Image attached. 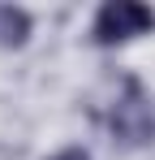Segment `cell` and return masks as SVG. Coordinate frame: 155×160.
<instances>
[{"instance_id":"cell-1","label":"cell","mask_w":155,"mask_h":160,"mask_svg":"<svg viewBox=\"0 0 155 160\" xmlns=\"http://www.w3.org/2000/svg\"><path fill=\"white\" fill-rule=\"evenodd\" d=\"M91 117L116 152H147L155 143V100L147 82L129 69L103 78L99 95L91 100Z\"/></svg>"},{"instance_id":"cell-2","label":"cell","mask_w":155,"mask_h":160,"mask_svg":"<svg viewBox=\"0 0 155 160\" xmlns=\"http://www.w3.org/2000/svg\"><path fill=\"white\" fill-rule=\"evenodd\" d=\"M155 35V4L147 0H99L86 26V43L99 52H116L134 39Z\"/></svg>"},{"instance_id":"cell-3","label":"cell","mask_w":155,"mask_h":160,"mask_svg":"<svg viewBox=\"0 0 155 160\" xmlns=\"http://www.w3.org/2000/svg\"><path fill=\"white\" fill-rule=\"evenodd\" d=\"M35 35V13L22 4H0V52H22Z\"/></svg>"},{"instance_id":"cell-4","label":"cell","mask_w":155,"mask_h":160,"mask_svg":"<svg viewBox=\"0 0 155 160\" xmlns=\"http://www.w3.org/2000/svg\"><path fill=\"white\" fill-rule=\"evenodd\" d=\"M43 160H95V156H91V147H82V143H65V147L48 152Z\"/></svg>"}]
</instances>
